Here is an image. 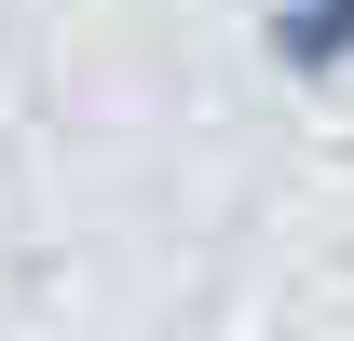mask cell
<instances>
[{
  "mask_svg": "<svg viewBox=\"0 0 354 341\" xmlns=\"http://www.w3.org/2000/svg\"><path fill=\"white\" fill-rule=\"evenodd\" d=\"M272 69L286 82H354V0H272Z\"/></svg>",
  "mask_w": 354,
  "mask_h": 341,
  "instance_id": "cell-1",
  "label": "cell"
}]
</instances>
